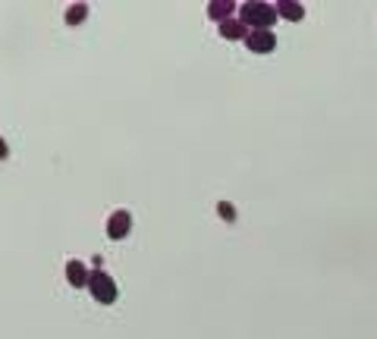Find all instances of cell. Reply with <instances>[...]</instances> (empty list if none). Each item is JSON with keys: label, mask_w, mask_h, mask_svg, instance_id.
<instances>
[{"label": "cell", "mask_w": 377, "mask_h": 339, "mask_svg": "<svg viewBox=\"0 0 377 339\" xmlns=\"http://www.w3.org/2000/svg\"><path fill=\"white\" fill-rule=\"evenodd\" d=\"M277 19V6L264 4V0H249V4L239 6V23H245V28H252V32H271Z\"/></svg>", "instance_id": "1"}, {"label": "cell", "mask_w": 377, "mask_h": 339, "mask_svg": "<svg viewBox=\"0 0 377 339\" xmlns=\"http://www.w3.org/2000/svg\"><path fill=\"white\" fill-rule=\"evenodd\" d=\"M85 16H89V4H72V6H67V23L69 25H82Z\"/></svg>", "instance_id": "9"}, {"label": "cell", "mask_w": 377, "mask_h": 339, "mask_svg": "<svg viewBox=\"0 0 377 339\" xmlns=\"http://www.w3.org/2000/svg\"><path fill=\"white\" fill-rule=\"evenodd\" d=\"M277 13H280V19H289V23L305 19V6L296 4V0H277Z\"/></svg>", "instance_id": "8"}, {"label": "cell", "mask_w": 377, "mask_h": 339, "mask_svg": "<svg viewBox=\"0 0 377 339\" xmlns=\"http://www.w3.org/2000/svg\"><path fill=\"white\" fill-rule=\"evenodd\" d=\"M217 214H220L227 223H236V207L227 205V201H220V205H217Z\"/></svg>", "instance_id": "10"}, {"label": "cell", "mask_w": 377, "mask_h": 339, "mask_svg": "<svg viewBox=\"0 0 377 339\" xmlns=\"http://www.w3.org/2000/svg\"><path fill=\"white\" fill-rule=\"evenodd\" d=\"M129 229H133V214H129V211H113L111 220H107V236H111L113 242H120V239H126V236H129Z\"/></svg>", "instance_id": "3"}, {"label": "cell", "mask_w": 377, "mask_h": 339, "mask_svg": "<svg viewBox=\"0 0 377 339\" xmlns=\"http://www.w3.org/2000/svg\"><path fill=\"white\" fill-rule=\"evenodd\" d=\"M89 292H91V299L98 301V305H113L117 301V283H113V277L111 273H104L98 267V270H91V280H89Z\"/></svg>", "instance_id": "2"}, {"label": "cell", "mask_w": 377, "mask_h": 339, "mask_svg": "<svg viewBox=\"0 0 377 339\" xmlns=\"http://www.w3.org/2000/svg\"><path fill=\"white\" fill-rule=\"evenodd\" d=\"M67 280H69V286H76V289H82V286H89V280H91V270L85 267L82 261H67Z\"/></svg>", "instance_id": "5"}, {"label": "cell", "mask_w": 377, "mask_h": 339, "mask_svg": "<svg viewBox=\"0 0 377 339\" xmlns=\"http://www.w3.org/2000/svg\"><path fill=\"white\" fill-rule=\"evenodd\" d=\"M233 13H236L233 0H211V4H208V19H214L217 25L227 23V19H233Z\"/></svg>", "instance_id": "6"}, {"label": "cell", "mask_w": 377, "mask_h": 339, "mask_svg": "<svg viewBox=\"0 0 377 339\" xmlns=\"http://www.w3.org/2000/svg\"><path fill=\"white\" fill-rule=\"evenodd\" d=\"M217 32H220V38H227V41H245V38H249V28H245V23H239V16L220 23V25H217Z\"/></svg>", "instance_id": "7"}, {"label": "cell", "mask_w": 377, "mask_h": 339, "mask_svg": "<svg viewBox=\"0 0 377 339\" xmlns=\"http://www.w3.org/2000/svg\"><path fill=\"white\" fill-rule=\"evenodd\" d=\"M6 154H10V148H6V142L0 139V161H6Z\"/></svg>", "instance_id": "11"}, {"label": "cell", "mask_w": 377, "mask_h": 339, "mask_svg": "<svg viewBox=\"0 0 377 339\" xmlns=\"http://www.w3.org/2000/svg\"><path fill=\"white\" fill-rule=\"evenodd\" d=\"M245 47H249L252 54H274V47H277V35L274 32H249Z\"/></svg>", "instance_id": "4"}]
</instances>
